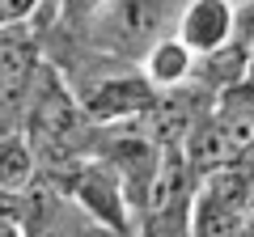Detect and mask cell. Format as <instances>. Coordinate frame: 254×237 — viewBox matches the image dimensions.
Segmentation results:
<instances>
[{
	"instance_id": "cell-1",
	"label": "cell",
	"mask_w": 254,
	"mask_h": 237,
	"mask_svg": "<svg viewBox=\"0 0 254 237\" xmlns=\"http://www.w3.org/2000/svg\"><path fill=\"white\" fill-rule=\"evenodd\" d=\"M4 216H13L26 237H123L102 225L85 203H76L55 178H38L30 191L4 195Z\"/></svg>"
},
{
	"instance_id": "cell-2",
	"label": "cell",
	"mask_w": 254,
	"mask_h": 237,
	"mask_svg": "<svg viewBox=\"0 0 254 237\" xmlns=\"http://www.w3.org/2000/svg\"><path fill=\"white\" fill-rule=\"evenodd\" d=\"M170 21V0H110L102 17L93 21V30L85 34V43L102 55L115 59H144V51L157 43Z\"/></svg>"
},
{
	"instance_id": "cell-3",
	"label": "cell",
	"mask_w": 254,
	"mask_h": 237,
	"mask_svg": "<svg viewBox=\"0 0 254 237\" xmlns=\"http://www.w3.org/2000/svg\"><path fill=\"white\" fill-rule=\"evenodd\" d=\"M43 174H47V178H55V182L72 195L76 203H85L102 225H110L115 233L131 237L136 208H131V195H127L119 170L106 161V157L85 153V157H76L72 165H64V170H43Z\"/></svg>"
},
{
	"instance_id": "cell-4",
	"label": "cell",
	"mask_w": 254,
	"mask_h": 237,
	"mask_svg": "<svg viewBox=\"0 0 254 237\" xmlns=\"http://www.w3.org/2000/svg\"><path fill=\"white\" fill-rule=\"evenodd\" d=\"M161 102V89L144 72H119V76H98L89 89H81V106L93 127H123V123H144Z\"/></svg>"
},
{
	"instance_id": "cell-5",
	"label": "cell",
	"mask_w": 254,
	"mask_h": 237,
	"mask_svg": "<svg viewBox=\"0 0 254 237\" xmlns=\"http://www.w3.org/2000/svg\"><path fill=\"white\" fill-rule=\"evenodd\" d=\"M237 17H242V9L233 0H187L178 9L174 34L199 55V64H203V59H212V55H220L229 47V38L237 30Z\"/></svg>"
},
{
	"instance_id": "cell-6",
	"label": "cell",
	"mask_w": 254,
	"mask_h": 237,
	"mask_svg": "<svg viewBox=\"0 0 254 237\" xmlns=\"http://www.w3.org/2000/svg\"><path fill=\"white\" fill-rule=\"evenodd\" d=\"M43 64L47 59L38 55L34 38L21 26H4V123H9V118H21Z\"/></svg>"
},
{
	"instance_id": "cell-7",
	"label": "cell",
	"mask_w": 254,
	"mask_h": 237,
	"mask_svg": "<svg viewBox=\"0 0 254 237\" xmlns=\"http://www.w3.org/2000/svg\"><path fill=\"white\" fill-rule=\"evenodd\" d=\"M140 72H144L161 93H174V89H187V85L199 76V55H195V51H190V47L170 30V34H161V38L144 51Z\"/></svg>"
},
{
	"instance_id": "cell-8",
	"label": "cell",
	"mask_w": 254,
	"mask_h": 237,
	"mask_svg": "<svg viewBox=\"0 0 254 237\" xmlns=\"http://www.w3.org/2000/svg\"><path fill=\"white\" fill-rule=\"evenodd\" d=\"M38 148L34 140L26 136V127H4V140H0V182H4V195H21L38 182Z\"/></svg>"
},
{
	"instance_id": "cell-9",
	"label": "cell",
	"mask_w": 254,
	"mask_h": 237,
	"mask_svg": "<svg viewBox=\"0 0 254 237\" xmlns=\"http://www.w3.org/2000/svg\"><path fill=\"white\" fill-rule=\"evenodd\" d=\"M110 0H64V21L76 30V34H89L93 30V21L102 17V9H106Z\"/></svg>"
},
{
	"instance_id": "cell-10",
	"label": "cell",
	"mask_w": 254,
	"mask_h": 237,
	"mask_svg": "<svg viewBox=\"0 0 254 237\" xmlns=\"http://www.w3.org/2000/svg\"><path fill=\"white\" fill-rule=\"evenodd\" d=\"M38 0H0V13H4V26H26L34 17Z\"/></svg>"
},
{
	"instance_id": "cell-11",
	"label": "cell",
	"mask_w": 254,
	"mask_h": 237,
	"mask_svg": "<svg viewBox=\"0 0 254 237\" xmlns=\"http://www.w3.org/2000/svg\"><path fill=\"white\" fill-rule=\"evenodd\" d=\"M246 81H254V59H250V72H246Z\"/></svg>"
}]
</instances>
